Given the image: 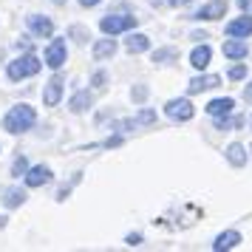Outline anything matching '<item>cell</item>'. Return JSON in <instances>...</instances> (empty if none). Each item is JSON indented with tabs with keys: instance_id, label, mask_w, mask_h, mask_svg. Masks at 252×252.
Segmentation results:
<instances>
[{
	"instance_id": "cell-23",
	"label": "cell",
	"mask_w": 252,
	"mask_h": 252,
	"mask_svg": "<svg viewBox=\"0 0 252 252\" xmlns=\"http://www.w3.org/2000/svg\"><path fill=\"white\" fill-rule=\"evenodd\" d=\"M164 60H176V48H161L153 54V63H164Z\"/></svg>"
},
{
	"instance_id": "cell-15",
	"label": "cell",
	"mask_w": 252,
	"mask_h": 252,
	"mask_svg": "<svg viewBox=\"0 0 252 252\" xmlns=\"http://www.w3.org/2000/svg\"><path fill=\"white\" fill-rule=\"evenodd\" d=\"M125 48L130 51V54H142V51H148V48H150V37H145V34L127 37V40H125Z\"/></svg>"
},
{
	"instance_id": "cell-5",
	"label": "cell",
	"mask_w": 252,
	"mask_h": 252,
	"mask_svg": "<svg viewBox=\"0 0 252 252\" xmlns=\"http://www.w3.org/2000/svg\"><path fill=\"white\" fill-rule=\"evenodd\" d=\"M46 65L54 68V71L65 65V40H54V43L46 48Z\"/></svg>"
},
{
	"instance_id": "cell-7",
	"label": "cell",
	"mask_w": 252,
	"mask_h": 252,
	"mask_svg": "<svg viewBox=\"0 0 252 252\" xmlns=\"http://www.w3.org/2000/svg\"><path fill=\"white\" fill-rule=\"evenodd\" d=\"M29 29H32L37 37H51L54 34V23H51L48 17H43V14H32V17H29Z\"/></svg>"
},
{
	"instance_id": "cell-17",
	"label": "cell",
	"mask_w": 252,
	"mask_h": 252,
	"mask_svg": "<svg viewBox=\"0 0 252 252\" xmlns=\"http://www.w3.org/2000/svg\"><path fill=\"white\" fill-rule=\"evenodd\" d=\"M111 54H116V40H99L94 46V57L96 60H108Z\"/></svg>"
},
{
	"instance_id": "cell-25",
	"label": "cell",
	"mask_w": 252,
	"mask_h": 252,
	"mask_svg": "<svg viewBox=\"0 0 252 252\" xmlns=\"http://www.w3.org/2000/svg\"><path fill=\"white\" fill-rule=\"evenodd\" d=\"M156 9H161V6H176V0H150Z\"/></svg>"
},
{
	"instance_id": "cell-6",
	"label": "cell",
	"mask_w": 252,
	"mask_h": 252,
	"mask_svg": "<svg viewBox=\"0 0 252 252\" xmlns=\"http://www.w3.org/2000/svg\"><path fill=\"white\" fill-rule=\"evenodd\" d=\"M224 14H227V0H213V3H207L204 9L195 14V20H218Z\"/></svg>"
},
{
	"instance_id": "cell-11",
	"label": "cell",
	"mask_w": 252,
	"mask_h": 252,
	"mask_svg": "<svg viewBox=\"0 0 252 252\" xmlns=\"http://www.w3.org/2000/svg\"><path fill=\"white\" fill-rule=\"evenodd\" d=\"M63 99V80L60 77H54V80L46 85V94H43V102L48 105V108H54V105Z\"/></svg>"
},
{
	"instance_id": "cell-29",
	"label": "cell",
	"mask_w": 252,
	"mask_h": 252,
	"mask_svg": "<svg viewBox=\"0 0 252 252\" xmlns=\"http://www.w3.org/2000/svg\"><path fill=\"white\" fill-rule=\"evenodd\" d=\"M82 6H85V9H91V6H96V3H99V0H80Z\"/></svg>"
},
{
	"instance_id": "cell-18",
	"label": "cell",
	"mask_w": 252,
	"mask_h": 252,
	"mask_svg": "<svg viewBox=\"0 0 252 252\" xmlns=\"http://www.w3.org/2000/svg\"><path fill=\"white\" fill-rule=\"evenodd\" d=\"M85 108H91V94L88 91H77L74 96H71V111H74V114H82Z\"/></svg>"
},
{
	"instance_id": "cell-8",
	"label": "cell",
	"mask_w": 252,
	"mask_h": 252,
	"mask_svg": "<svg viewBox=\"0 0 252 252\" xmlns=\"http://www.w3.org/2000/svg\"><path fill=\"white\" fill-rule=\"evenodd\" d=\"M48 179H51V170H48L46 164H37V167H29L26 170V184L29 187H43Z\"/></svg>"
},
{
	"instance_id": "cell-27",
	"label": "cell",
	"mask_w": 252,
	"mask_h": 252,
	"mask_svg": "<svg viewBox=\"0 0 252 252\" xmlns=\"http://www.w3.org/2000/svg\"><path fill=\"white\" fill-rule=\"evenodd\" d=\"M244 99H247V102H252V82L247 85V91H244Z\"/></svg>"
},
{
	"instance_id": "cell-30",
	"label": "cell",
	"mask_w": 252,
	"mask_h": 252,
	"mask_svg": "<svg viewBox=\"0 0 252 252\" xmlns=\"http://www.w3.org/2000/svg\"><path fill=\"white\" fill-rule=\"evenodd\" d=\"M54 3H65V0H54Z\"/></svg>"
},
{
	"instance_id": "cell-26",
	"label": "cell",
	"mask_w": 252,
	"mask_h": 252,
	"mask_svg": "<svg viewBox=\"0 0 252 252\" xmlns=\"http://www.w3.org/2000/svg\"><path fill=\"white\" fill-rule=\"evenodd\" d=\"M241 3V9H244V12H252V0H238Z\"/></svg>"
},
{
	"instance_id": "cell-10",
	"label": "cell",
	"mask_w": 252,
	"mask_h": 252,
	"mask_svg": "<svg viewBox=\"0 0 252 252\" xmlns=\"http://www.w3.org/2000/svg\"><path fill=\"white\" fill-rule=\"evenodd\" d=\"M241 244V232L238 229H227V232H221L216 238V244H213V250L224 252V250H232V247H238Z\"/></svg>"
},
{
	"instance_id": "cell-4",
	"label": "cell",
	"mask_w": 252,
	"mask_h": 252,
	"mask_svg": "<svg viewBox=\"0 0 252 252\" xmlns=\"http://www.w3.org/2000/svg\"><path fill=\"white\" fill-rule=\"evenodd\" d=\"M164 114L176 119V122H187V119H193V102L190 99H170V102L164 105Z\"/></svg>"
},
{
	"instance_id": "cell-20",
	"label": "cell",
	"mask_w": 252,
	"mask_h": 252,
	"mask_svg": "<svg viewBox=\"0 0 252 252\" xmlns=\"http://www.w3.org/2000/svg\"><path fill=\"white\" fill-rule=\"evenodd\" d=\"M23 201H26V193H23V190H17V187L6 190V198H3V204H6V207H20Z\"/></svg>"
},
{
	"instance_id": "cell-12",
	"label": "cell",
	"mask_w": 252,
	"mask_h": 252,
	"mask_svg": "<svg viewBox=\"0 0 252 252\" xmlns=\"http://www.w3.org/2000/svg\"><path fill=\"white\" fill-rule=\"evenodd\" d=\"M232 108H235V102L232 99H213V102L207 105V114L213 116V119H218V116H227V114H232Z\"/></svg>"
},
{
	"instance_id": "cell-9",
	"label": "cell",
	"mask_w": 252,
	"mask_h": 252,
	"mask_svg": "<svg viewBox=\"0 0 252 252\" xmlns=\"http://www.w3.org/2000/svg\"><path fill=\"white\" fill-rule=\"evenodd\" d=\"M227 34L229 37H250L252 34V17L250 14H247V17H235V20H232V23L227 26Z\"/></svg>"
},
{
	"instance_id": "cell-13",
	"label": "cell",
	"mask_w": 252,
	"mask_h": 252,
	"mask_svg": "<svg viewBox=\"0 0 252 252\" xmlns=\"http://www.w3.org/2000/svg\"><path fill=\"white\" fill-rule=\"evenodd\" d=\"M210 60H213L210 46H198L193 54H190V65H193V68H198V71H204L207 65H210Z\"/></svg>"
},
{
	"instance_id": "cell-24",
	"label": "cell",
	"mask_w": 252,
	"mask_h": 252,
	"mask_svg": "<svg viewBox=\"0 0 252 252\" xmlns=\"http://www.w3.org/2000/svg\"><path fill=\"white\" fill-rule=\"evenodd\" d=\"M227 77H229L232 82H235V80H244V77H247V68H244V65H232V68L227 71Z\"/></svg>"
},
{
	"instance_id": "cell-14",
	"label": "cell",
	"mask_w": 252,
	"mask_h": 252,
	"mask_svg": "<svg viewBox=\"0 0 252 252\" xmlns=\"http://www.w3.org/2000/svg\"><path fill=\"white\" fill-rule=\"evenodd\" d=\"M221 85V77H198V80H190V85H187V91L190 94H201V91H207V88H218Z\"/></svg>"
},
{
	"instance_id": "cell-3",
	"label": "cell",
	"mask_w": 252,
	"mask_h": 252,
	"mask_svg": "<svg viewBox=\"0 0 252 252\" xmlns=\"http://www.w3.org/2000/svg\"><path fill=\"white\" fill-rule=\"evenodd\" d=\"M136 26V17H130V14H108L99 29H102L105 34H122V32H130Z\"/></svg>"
},
{
	"instance_id": "cell-19",
	"label": "cell",
	"mask_w": 252,
	"mask_h": 252,
	"mask_svg": "<svg viewBox=\"0 0 252 252\" xmlns=\"http://www.w3.org/2000/svg\"><path fill=\"white\" fill-rule=\"evenodd\" d=\"M227 159H229V164H235V167H244V161H247V156H244V148H241L238 142H235V145H229V148H227Z\"/></svg>"
},
{
	"instance_id": "cell-21",
	"label": "cell",
	"mask_w": 252,
	"mask_h": 252,
	"mask_svg": "<svg viewBox=\"0 0 252 252\" xmlns=\"http://www.w3.org/2000/svg\"><path fill=\"white\" fill-rule=\"evenodd\" d=\"M241 125H244V116H227V119L218 116V127H221V130H232V127L238 130Z\"/></svg>"
},
{
	"instance_id": "cell-22",
	"label": "cell",
	"mask_w": 252,
	"mask_h": 252,
	"mask_svg": "<svg viewBox=\"0 0 252 252\" xmlns=\"http://www.w3.org/2000/svg\"><path fill=\"white\" fill-rule=\"evenodd\" d=\"M26 170H29V161L23 159V156H17L12 164V176H26Z\"/></svg>"
},
{
	"instance_id": "cell-1",
	"label": "cell",
	"mask_w": 252,
	"mask_h": 252,
	"mask_svg": "<svg viewBox=\"0 0 252 252\" xmlns=\"http://www.w3.org/2000/svg\"><path fill=\"white\" fill-rule=\"evenodd\" d=\"M37 122V114L32 105H14L12 111L6 114V119H3V127L9 130V133H23V130H29V127Z\"/></svg>"
},
{
	"instance_id": "cell-28",
	"label": "cell",
	"mask_w": 252,
	"mask_h": 252,
	"mask_svg": "<svg viewBox=\"0 0 252 252\" xmlns=\"http://www.w3.org/2000/svg\"><path fill=\"white\" fill-rule=\"evenodd\" d=\"M102 82H105V74H96V77H94V85H96V88H99Z\"/></svg>"
},
{
	"instance_id": "cell-2",
	"label": "cell",
	"mask_w": 252,
	"mask_h": 252,
	"mask_svg": "<svg viewBox=\"0 0 252 252\" xmlns=\"http://www.w3.org/2000/svg\"><path fill=\"white\" fill-rule=\"evenodd\" d=\"M37 71H40V60L29 51V54H23V57H17L14 63H9L6 74H9L12 82H17V80H26V77H34Z\"/></svg>"
},
{
	"instance_id": "cell-16",
	"label": "cell",
	"mask_w": 252,
	"mask_h": 252,
	"mask_svg": "<svg viewBox=\"0 0 252 252\" xmlns=\"http://www.w3.org/2000/svg\"><path fill=\"white\" fill-rule=\"evenodd\" d=\"M224 54H227L229 60H241V57H247V46L241 43L238 37H235V40H227V43H224Z\"/></svg>"
}]
</instances>
